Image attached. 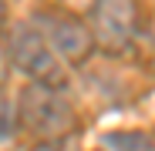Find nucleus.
Masks as SVG:
<instances>
[{"label":"nucleus","mask_w":155,"mask_h":151,"mask_svg":"<svg viewBox=\"0 0 155 151\" xmlns=\"http://www.w3.org/2000/svg\"><path fill=\"white\" fill-rule=\"evenodd\" d=\"M17 101V128L34 134L37 141H64L78 131V111L68 97V87L51 84H24Z\"/></svg>","instance_id":"f257e3e1"},{"label":"nucleus","mask_w":155,"mask_h":151,"mask_svg":"<svg viewBox=\"0 0 155 151\" xmlns=\"http://www.w3.org/2000/svg\"><path fill=\"white\" fill-rule=\"evenodd\" d=\"M4 50H7L10 67H17L27 81L51 84V87H71V81H74V67L58 57V50L44 40V34L31 20L10 30Z\"/></svg>","instance_id":"f03ea898"},{"label":"nucleus","mask_w":155,"mask_h":151,"mask_svg":"<svg viewBox=\"0 0 155 151\" xmlns=\"http://www.w3.org/2000/svg\"><path fill=\"white\" fill-rule=\"evenodd\" d=\"M142 24L145 17L138 0H91L88 7V30L94 40V50L108 57H121L135 47Z\"/></svg>","instance_id":"7ed1b4c3"},{"label":"nucleus","mask_w":155,"mask_h":151,"mask_svg":"<svg viewBox=\"0 0 155 151\" xmlns=\"http://www.w3.org/2000/svg\"><path fill=\"white\" fill-rule=\"evenodd\" d=\"M31 24L44 34V40L58 50V57L71 67H81L94 57V40L88 30V20L78 17L68 7H41L31 14Z\"/></svg>","instance_id":"20e7f679"},{"label":"nucleus","mask_w":155,"mask_h":151,"mask_svg":"<svg viewBox=\"0 0 155 151\" xmlns=\"http://www.w3.org/2000/svg\"><path fill=\"white\" fill-rule=\"evenodd\" d=\"M105 151H155V134L128 128V131H108L101 138Z\"/></svg>","instance_id":"39448f33"},{"label":"nucleus","mask_w":155,"mask_h":151,"mask_svg":"<svg viewBox=\"0 0 155 151\" xmlns=\"http://www.w3.org/2000/svg\"><path fill=\"white\" fill-rule=\"evenodd\" d=\"M17 131V101L4 91V84H0V144L10 141Z\"/></svg>","instance_id":"423d86ee"},{"label":"nucleus","mask_w":155,"mask_h":151,"mask_svg":"<svg viewBox=\"0 0 155 151\" xmlns=\"http://www.w3.org/2000/svg\"><path fill=\"white\" fill-rule=\"evenodd\" d=\"M7 77H10V61H7V50L0 47V84H7Z\"/></svg>","instance_id":"0eeeda50"},{"label":"nucleus","mask_w":155,"mask_h":151,"mask_svg":"<svg viewBox=\"0 0 155 151\" xmlns=\"http://www.w3.org/2000/svg\"><path fill=\"white\" fill-rule=\"evenodd\" d=\"M31 151H64V141H37Z\"/></svg>","instance_id":"6e6552de"},{"label":"nucleus","mask_w":155,"mask_h":151,"mask_svg":"<svg viewBox=\"0 0 155 151\" xmlns=\"http://www.w3.org/2000/svg\"><path fill=\"white\" fill-rule=\"evenodd\" d=\"M64 7L74 10V7H91V0H64Z\"/></svg>","instance_id":"1a4fd4ad"},{"label":"nucleus","mask_w":155,"mask_h":151,"mask_svg":"<svg viewBox=\"0 0 155 151\" xmlns=\"http://www.w3.org/2000/svg\"><path fill=\"white\" fill-rule=\"evenodd\" d=\"M7 24V0H0V27Z\"/></svg>","instance_id":"9d476101"}]
</instances>
